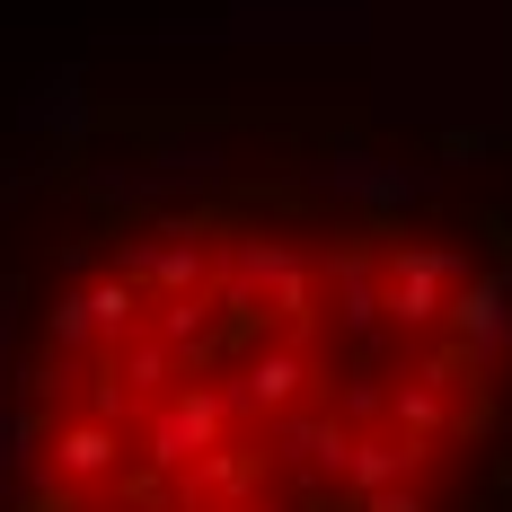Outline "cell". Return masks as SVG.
I'll return each mask as SVG.
<instances>
[{
	"label": "cell",
	"instance_id": "1",
	"mask_svg": "<svg viewBox=\"0 0 512 512\" xmlns=\"http://www.w3.org/2000/svg\"><path fill=\"white\" fill-rule=\"evenodd\" d=\"M133 327H142V292H133L124 274L71 283V292L53 301V318H45V336H53V354H62V362H98V354H115Z\"/></svg>",
	"mask_w": 512,
	"mask_h": 512
},
{
	"label": "cell",
	"instance_id": "2",
	"mask_svg": "<svg viewBox=\"0 0 512 512\" xmlns=\"http://www.w3.org/2000/svg\"><path fill=\"white\" fill-rule=\"evenodd\" d=\"M230 442V407H221V389L204 380H177L168 398H151V424H142V460L151 477H177V468H195L204 451Z\"/></svg>",
	"mask_w": 512,
	"mask_h": 512
},
{
	"label": "cell",
	"instance_id": "3",
	"mask_svg": "<svg viewBox=\"0 0 512 512\" xmlns=\"http://www.w3.org/2000/svg\"><path fill=\"white\" fill-rule=\"evenodd\" d=\"M309 389H318V362H309L292 336H274V345L239 354V380H221V407H230V424H256V415L301 407Z\"/></svg>",
	"mask_w": 512,
	"mask_h": 512
},
{
	"label": "cell",
	"instance_id": "4",
	"mask_svg": "<svg viewBox=\"0 0 512 512\" xmlns=\"http://www.w3.org/2000/svg\"><path fill=\"white\" fill-rule=\"evenodd\" d=\"M380 292H389V318L398 327H433L451 292H460V248H433V239H407V248L380 256Z\"/></svg>",
	"mask_w": 512,
	"mask_h": 512
},
{
	"label": "cell",
	"instance_id": "5",
	"mask_svg": "<svg viewBox=\"0 0 512 512\" xmlns=\"http://www.w3.org/2000/svg\"><path fill=\"white\" fill-rule=\"evenodd\" d=\"M442 318H451V354H460L468 371H486V362L512 345V292H504V274H486V283H460Z\"/></svg>",
	"mask_w": 512,
	"mask_h": 512
},
{
	"label": "cell",
	"instance_id": "6",
	"mask_svg": "<svg viewBox=\"0 0 512 512\" xmlns=\"http://www.w3.org/2000/svg\"><path fill=\"white\" fill-rule=\"evenodd\" d=\"M345 424L336 407H283L274 415V468H292V477H345Z\"/></svg>",
	"mask_w": 512,
	"mask_h": 512
},
{
	"label": "cell",
	"instance_id": "7",
	"mask_svg": "<svg viewBox=\"0 0 512 512\" xmlns=\"http://www.w3.org/2000/svg\"><path fill=\"white\" fill-rule=\"evenodd\" d=\"M415 460H424V442H407V433H354L345 442V477L336 486H354V495H380V486H407L415 477Z\"/></svg>",
	"mask_w": 512,
	"mask_h": 512
},
{
	"label": "cell",
	"instance_id": "8",
	"mask_svg": "<svg viewBox=\"0 0 512 512\" xmlns=\"http://www.w3.org/2000/svg\"><path fill=\"white\" fill-rule=\"evenodd\" d=\"M177 477H186V486H177V512H221V504H248V495H256V460H248V451H230V442L204 451L195 468H177Z\"/></svg>",
	"mask_w": 512,
	"mask_h": 512
},
{
	"label": "cell",
	"instance_id": "9",
	"mask_svg": "<svg viewBox=\"0 0 512 512\" xmlns=\"http://www.w3.org/2000/svg\"><path fill=\"white\" fill-rule=\"evenodd\" d=\"M389 424H398L407 442H433L442 424H460V407H451V362H424L415 380H398V389H389Z\"/></svg>",
	"mask_w": 512,
	"mask_h": 512
},
{
	"label": "cell",
	"instance_id": "10",
	"mask_svg": "<svg viewBox=\"0 0 512 512\" xmlns=\"http://www.w3.org/2000/svg\"><path fill=\"white\" fill-rule=\"evenodd\" d=\"M115 451H124L115 424H106V415H80V424H62V442H53V477H62V486H98L106 468H115Z\"/></svg>",
	"mask_w": 512,
	"mask_h": 512
},
{
	"label": "cell",
	"instance_id": "11",
	"mask_svg": "<svg viewBox=\"0 0 512 512\" xmlns=\"http://www.w3.org/2000/svg\"><path fill=\"white\" fill-rule=\"evenodd\" d=\"M380 309H389V292H380V256H371V248H345V256H336V318H345L354 336H371Z\"/></svg>",
	"mask_w": 512,
	"mask_h": 512
},
{
	"label": "cell",
	"instance_id": "12",
	"mask_svg": "<svg viewBox=\"0 0 512 512\" xmlns=\"http://www.w3.org/2000/svg\"><path fill=\"white\" fill-rule=\"evenodd\" d=\"M380 415H389V380H380L371 362H362V371H345V389H336V424H345V433H371Z\"/></svg>",
	"mask_w": 512,
	"mask_h": 512
},
{
	"label": "cell",
	"instance_id": "13",
	"mask_svg": "<svg viewBox=\"0 0 512 512\" xmlns=\"http://www.w3.org/2000/svg\"><path fill=\"white\" fill-rule=\"evenodd\" d=\"M362 512H433V504L407 495V486H380V495H362Z\"/></svg>",
	"mask_w": 512,
	"mask_h": 512
},
{
	"label": "cell",
	"instance_id": "14",
	"mask_svg": "<svg viewBox=\"0 0 512 512\" xmlns=\"http://www.w3.org/2000/svg\"><path fill=\"white\" fill-rule=\"evenodd\" d=\"M221 512H248V504H221Z\"/></svg>",
	"mask_w": 512,
	"mask_h": 512
}]
</instances>
